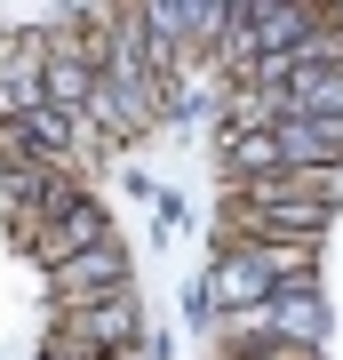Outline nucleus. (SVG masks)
I'll list each match as a JSON object with an SVG mask.
<instances>
[{
	"label": "nucleus",
	"instance_id": "1",
	"mask_svg": "<svg viewBox=\"0 0 343 360\" xmlns=\"http://www.w3.org/2000/svg\"><path fill=\"white\" fill-rule=\"evenodd\" d=\"M343 160V112H280L264 129H240L224 144L231 176H255V168H335Z\"/></svg>",
	"mask_w": 343,
	"mask_h": 360
},
{
	"label": "nucleus",
	"instance_id": "2",
	"mask_svg": "<svg viewBox=\"0 0 343 360\" xmlns=\"http://www.w3.org/2000/svg\"><path fill=\"white\" fill-rule=\"evenodd\" d=\"M48 345L56 352H104V360H120L128 345H136V296L112 288V296H88V304H56Z\"/></svg>",
	"mask_w": 343,
	"mask_h": 360
},
{
	"label": "nucleus",
	"instance_id": "3",
	"mask_svg": "<svg viewBox=\"0 0 343 360\" xmlns=\"http://www.w3.org/2000/svg\"><path fill=\"white\" fill-rule=\"evenodd\" d=\"M40 272H48V296H56V304H88V296L128 288V257H120L112 232L88 240V248H72V257H56V264H40Z\"/></svg>",
	"mask_w": 343,
	"mask_h": 360
},
{
	"label": "nucleus",
	"instance_id": "4",
	"mask_svg": "<svg viewBox=\"0 0 343 360\" xmlns=\"http://www.w3.org/2000/svg\"><path fill=\"white\" fill-rule=\"evenodd\" d=\"M96 80H104V72L88 65L80 40H48V56H40V104H56V112H88Z\"/></svg>",
	"mask_w": 343,
	"mask_h": 360
},
{
	"label": "nucleus",
	"instance_id": "5",
	"mask_svg": "<svg viewBox=\"0 0 343 360\" xmlns=\"http://www.w3.org/2000/svg\"><path fill=\"white\" fill-rule=\"evenodd\" d=\"M88 240H104V217H96V200H72V208H56V217L32 232V257L56 264V257H72V248H88Z\"/></svg>",
	"mask_w": 343,
	"mask_h": 360
},
{
	"label": "nucleus",
	"instance_id": "6",
	"mask_svg": "<svg viewBox=\"0 0 343 360\" xmlns=\"http://www.w3.org/2000/svg\"><path fill=\"white\" fill-rule=\"evenodd\" d=\"M271 288H280V281H271L248 248H231V257L216 264V281H208V304H216V312H231V304H264Z\"/></svg>",
	"mask_w": 343,
	"mask_h": 360
},
{
	"label": "nucleus",
	"instance_id": "7",
	"mask_svg": "<svg viewBox=\"0 0 343 360\" xmlns=\"http://www.w3.org/2000/svg\"><path fill=\"white\" fill-rule=\"evenodd\" d=\"M231 248H248V257L264 264L280 288H295V281H319V240H231Z\"/></svg>",
	"mask_w": 343,
	"mask_h": 360
},
{
	"label": "nucleus",
	"instance_id": "8",
	"mask_svg": "<svg viewBox=\"0 0 343 360\" xmlns=\"http://www.w3.org/2000/svg\"><path fill=\"white\" fill-rule=\"evenodd\" d=\"M224 360H319V345H231Z\"/></svg>",
	"mask_w": 343,
	"mask_h": 360
},
{
	"label": "nucleus",
	"instance_id": "9",
	"mask_svg": "<svg viewBox=\"0 0 343 360\" xmlns=\"http://www.w3.org/2000/svg\"><path fill=\"white\" fill-rule=\"evenodd\" d=\"M40 360H104V352H56V345H48V352H40Z\"/></svg>",
	"mask_w": 343,
	"mask_h": 360
}]
</instances>
